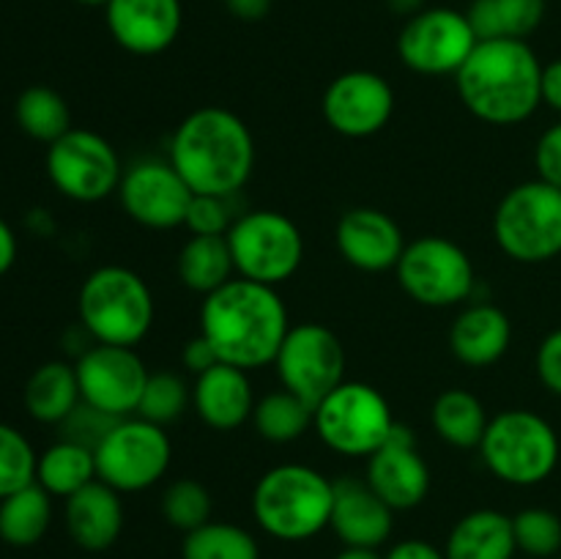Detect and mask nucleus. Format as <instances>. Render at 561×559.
Listing matches in <instances>:
<instances>
[{"label":"nucleus","mask_w":561,"mask_h":559,"mask_svg":"<svg viewBox=\"0 0 561 559\" xmlns=\"http://www.w3.org/2000/svg\"><path fill=\"white\" fill-rule=\"evenodd\" d=\"M334 480L307 464H279L263 471L252 491V515L268 537L301 543L321 535L332 518Z\"/></svg>","instance_id":"nucleus-4"},{"label":"nucleus","mask_w":561,"mask_h":559,"mask_svg":"<svg viewBox=\"0 0 561 559\" xmlns=\"http://www.w3.org/2000/svg\"><path fill=\"white\" fill-rule=\"evenodd\" d=\"M540 93H542V104H548L553 113L561 115V58L542 66Z\"/></svg>","instance_id":"nucleus-45"},{"label":"nucleus","mask_w":561,"mask_h":559,"mask_svg":"<svg viewBox=\"0 0 561 559\" xmlns=\"http://www.w3.org/2000/svg\"><path fill=\"white\" fill-rule=\"evenodd\" d=\"M433 431L438 433L442 442H447L455 449H477L480 447L482 436L488 431V417L485 403L477 398L471 389H444L431 409Z\"/></svg>","instance_id":"nucleus-27"},{"label":"nucleus","mask_w":561,"mask_h":559,"mask_svg":"<svg viewBox=\"0 0 561 559\" xmlns=\"http://www.w3.org/2000/svg\"><path fill=\"white\" fill-rule=\"evenodd\" d=\"M537 179L561 190V121L548 126L535 146Z\"/></svg>","instance_id":"nucleus-41"},{"label":"nucleus","mask_w":561,"mask_h":559,"mask_svg":"<svg viewBox=\"0 0 561 559\" xmlns=\"http://www.w3.org/2000/svg\"><path fill=\"white\" fill-rule=\"evenodd\" d=\"M535 370L542 387L561 398V327L542 338L535 356Z\"/></svg>","instance_id":"nucleus-42"},{"label":"nucleus","mask_w":561,"mask_h":559,"mask_svg":"<svg viewBox=\"0 0 561 559\" xmlns=\"http://www.w3.org/2000/svg\"><path fill=\"white\" fill-rule=\"evenodd\" d=\"M27 414L44 425H60L71 411L80 406V381H77L75 365L64 360H53L38 365L25 384Z\"/></svg>","instance_id":"nucleus-26"},{"label":"nucleus","mask_w":561,"mask_h":559,"mask_svg":"<svg viewBox=\"0 0 561 559\" xmlns=\"http://www.w3.org/2000/svg\"><path fill=\"white\" fill-rule=\"evenodd\" d=\"M214 499L203 482L192 480V477H181L173 480L162 493V515L173 529L179 532H195L203 524L211 521Z\"/></svg>","instance_id":"nucleus-36"},{"label":"nucleus","mask_w":561,"mask_h":559,"mask_svg":"<svg viewBox=\"0 0 561 559\" xmlns=\"http://www.w3.org/2000/svg\"><path fill=\"white\" fill-rule=\"evenodd\" d=\"M312 411H316V406L283 387L257 400L250 422L255 425L257 436L266 438V442L290 444L299 442L307 431H312Z\"/></svg>","instance_id":"nucleus-32"},{"label":"nucleus","mask_w":561,"mask_h":559,"mask_svg":"<svg viewBox=\"0 0 561 559\" xmlns=\"http://www.w3.org/2000/svg\"><path fill=\"white\" fill-rule=\"evenodd\" d=\"M394 274L416 305L436 310L463 305L477 288L474 261L447 236H420L409 241Z\"/></svg>","instance_id":"nucleus-10"},{"label":"nucleus","mask_w":561,"mask_h":559,"mask_svg":"<svg viewBox=\"0 0 561 559\" xmlns=\"http://www.w3.org/2000/svg\"><path fill=\"white\" fill-rule=\"evenodd\" d=\"M181 559H261V546L244 526L208 521L201 529L186 532Z\"/></svg>","instance_id":"nucleus-34"},{"label":"nucleus","mask_w":561,"mask_h":559,"mask_svg":"<svg viewBox=\"0 0 561 559\" xmlns=\"http://www.w3.org/2000/svg\"><path fill=\"white\" fill-rule=\"evenodd\" d=\"M493 239L515 263H548L561 255V190L542 179L504 192L493 212Z\"/></svg>","instance_id":"nucleus-7"},{"label":"nucleus","mask_w":561,"mask_h":559,"mask_svg":"<svg viewBox=\"0 0 561 559\" xmlns=\"http://www.w3.org/2000/svg\"><path fill=\"white\" fill-rule=\"evenodd\" d=\"M230 201L233 197L192 195V203L184 217V228L192 236H228L230 225L239 217V214H233Z\"/></svg>","instance_id":"nucleus-39"},{"label":"nucleus","mask_w":561,"mask_h":559,"mask_svg":"<svg viewBox=\"0 0 561 559\" xmlns=\"http://www.w3.org/2000/svg\"><path fill=\"white\" fill-rule=\"evenodd\" d=\"M329 529L343 546L381 548L392 537L394 510L359 477L334 480V502Z\"/></svg>","instance_id":"nucleus-21"},{"label":"nucleus","mask_w":561,"mask_h":559,"mask_svg":"<svg viewBox=\"0 0 561 559\" xmlns=\"http://www.w3.org/2000/svg\"><path fill=\"white\" fill-rule=\"evenodd\" d=\"M255 403L257 398L252 392L250 373L225 365V362H217L211 370L197 376L192 384V406L211 431L241 427L252 420Z\"/></svg>","instance_id":"nucleus-22"},{"label":"nucleus","mask_w":561,"mask_h":559,"mask_svg":"<svg viewBox=\"0 0 561 559\" xmlns=\"http://www.w3.org/2000/svg\"><path fill=\"white\" fill-rule=\"evenodd\" d=\"M77 312L93 343L135 349L151 332L157 301L151 285L135 269L107 263L85 277L77 296Z\"/></svg>","instance_id":"nucleus-5"},{"label":"nucleus","mask_w":561,"mask_h":559,"mask_svg":"<svg viewBox=\"0 0 561 559\" xmlns=\"http://www.w3.org/2000/svg\"><path fill=\"white\" fill-rule=\"evenodd\" d=\"M427 0H387L389 11H394L398 16H405V20H411L414 14H420V11L427 9Z\"/></svg>","instance_id":"nucleus-48"},{"label":"nucleus","mask_w":561,"mask_h":559,"mask_svg":"<svg viewBox=\"0 0 561 559\" xmlns=\"http://www.w3.org/2000/svg\"><path fill=\"white\" fill-rule=\"evenodd\" d=\"M383 559H447V554H444V548L433 546L431 540L411 537V540L394 543Z\"/></svg>","instance_id":"nucleus-44"},{"label":"nucleus","mask_w":561,"mask_h":559,"mask_svg":"<svg viewBox=\"0 0 561 559\" xmlns=\"http://www.w3.org/2000/svg\"><path fill=\"white\" fill-rule=\"evenodd\" d=\"M118 203L126 217L148 230L184 228L186 208L195 192L186 186L170 159H137L124 168L118 184Z\"/></svg>","instance_id":"nucleus-16"},{"label":"nucleus","mask_w":561,"mask_h":559,"mask_svg":"<svg viewBox=\"0 0 561 559\" xmlns=\"http://www.w3.org/2000/svg\"><path fill=\"white\" fill-rule=\"evenodd\" d=\"M225 9L241 22H261L272 11V0H225Z\"/></svg>","instance_id":"nucleus-46"},{"label":"nucleus","mask_w":561,"mask_h":559,"mask_svg":"<svg viewBox=\"0 0 561 559\" xmlns=\"http://www.w3.org/2000/svg\"><path fill=\"white\" fill-rule=\"evenodd\" d=\"M542 60L526 38L477 42L455 75L460 102L474 118L491 126L529 121L542 104Z\"/></svg>","instance_id":"nucleus-3"},{"label":"nucleus","mask_w":561,"mask_h":559,"mask_svg":"<svg viewBox=\"0 0 561 559\" xmlns=\"http://www.w3.org/2000/svg\"><path fill=\"white\" fill-rule=\"evenodd\" d=\"M16 250H20V247H16L14 230H11V225L0 217V277L14 266Z\"/></svg>","instance_id":"nucleus-47"},{"label":"nucleus","mask_w":561,"mask_h":559,"mask_svg":"<svg viewBox=\"0 0 561 559\" xmlns=\"http://www.w3.org/2000/svg\"><path fill=\"white\" fill-rule=\"evenodd\" d=\"M47 175L69 201L99 203L118 192L124 164L107 137L71 126L47 148Z\"/></svg>","instance_id":"nucleus-12"},{"label":"nucleus","mask_w":561,"mask_h":559,"mask_svg":"<svg viewBox=\"0 0 561 559\" xmlns=\"http://www.w3.org/2000/svg\"><path fill=\"white\" fill-rule=\"evenodd\" d=\"M334 244L348 266L367 274H381L398 266L409 241L403 239V230L387 212L356 206L340 217L334 228Z\"/></svg>","instance_id":"nucleus-19"},{"label":"nucleus","mask_w":561,"mask_h":559,"mask_svg":"<svg viewBox=\"0 0 561 559\" xmlns=\"http://www.w3.org/2000/svg\"><path fill=\"white\" fill-rule=\"evenodd\" d=\"M365 480L389 507L414 510L431 493V466L416 447L414 431L405 425H394L387 442L367 458Z\"/></svg>","instance_id":"nucleus-18"},{"label":"nucleus","mask_w":561,"mask_h":559,"mask_svg":"<svg viewBox=\"0 0 561 559\" xmlns=\"http://www.w3.org/2000/svg\"><path fill=\"white\" fill-rule=\"evenodd\" d=\"M321 113L337 135L365 140L387 129L394 115V88L378 71H343L327 85Z\"/></svg>","instance_id":"nucleus-17"},{"label":"nucleus","mask_w":561,"mask_h":559,"mask_svg":"<svg viewBox=\"0 0 561 559\" xmlns=\"http://www.w3.org/2000/svg\"><path fill=\"white\" fill-rule=\"evenodd\" d=\"M398 420L387 395L365 381L334 387L312 411V431L332 453L343 458H370L389 438Z\"/></svg>","instance_id":"nucleus-8"},{"label":"nucleus","mask_w":561,"mask_h":559,"mask_svg":"<svg viewBox=\"0 0 561 559\" xmlns=\"http://www.w3.org/2000/svg\"><path fill=\"white\" fill-rule=\"evenodd\" d=\"M513 343V323L502 307L491 301H474L463 307L449 327V351L460 365L471 370L496 365Z\"/></svg>","instance_id":"nucleus-23"},{"label":"nucleus","mask_w":561,"mask_h":559,"mask_svg":"<svg viewBox=\"0 0 561 559\" xmlns=\"http://www.w3.org/2000/svg\"><path fill=\"white\" fill-rule=\"evenodd\" d=\"M477 42L469 16L455 9H425L405 20L398 36V55L405 69L425 77L458 75Z\"/></svg>","instance_id":"nucleus-14"},{"label":"nucleus","mask_w":561,"mask_h":559,"mask_svg":"<svg viewBox=\"0 0 561 559\" xmlns=\"http://www.w3.org/2000/svg\"><path fill=\"white\" fill-rule=\"evenodd\" d=\"M53 524V497L38 482L0 499V540L14 548H31Z\"/></svg>","instance_id":"nucleus-30"},{"label":"nucleus","mask_w":561,"mask_h":559,"mask_svg":"<svg viewBox=\"0 0 561 559\" xmlns=\"http://www.w3.org/2000/svg\"><path fill=\"white\" fill-rule=\"evenodd\" d=\"M334 559H383L378 548H359V546H343V551Z\"/></svg>","instance_id":"nucleus-49"},{"label":"nucleus","mask_w":561,"mask_h":559,"mask_svg":"<svg viewBox=\"0 0 561 559\" xmlns=\"http://www.w3.org/2000/svg\"><path fill=\"white\" fill-rule=\"evenodd\" d=\"M288 329V307L277 288L233 277L203 296L201 334L225 365L247 373L274 365Z\"/></svg>","instance_id":"nucleus-1"},{"label":"nucleus","mask_w":561,"mask_h":559,"mask_svg":"<svg viewBox=\"0 0 561 559\" xmlns=\"http://www.w3.org/2000/svg\"><path fill=\"white\" fill-rule=\"evenodd\" d=\"M480 458L499 482L531 488L557 471L561 444L551 422L531 409H504L491 417Z\"/></svg>","instance_id":"nucleus-6"},{"label":"nucleus","mask_w":561,"mask_h":559,"mask_svg":"<svg viewBox=\"0 0 561 559\" xmlns=\"http://www.w3.org/2000/svg\"><path fill=\"white\" fill-rule=\"evenodd\" d=\"M548 0H474L466 11L480 42L529 38L546 20Z\"/></svg>","instance_id":"nucleus-28"},{"label":"nucleus","mask_w":561,"mask_h":559,"mask_svg":"<svg viewBox=\"0 0 561 559\" xmlns=\"http://www.w3.org/2000/svg\"><path fill=\"white\" fill-rule=\"evenodd\" d=\"M515 551L513 515L493 507L471 510L455 521L444 546L447 559H513Z\"/></svg>","instance_id":"nucleus-25"},{"label":"nucleus","mask_w":561,"mask_h":559,"mask_svg":"<svg viewBox=\"0 0 561 559\" xmlns=\"http://www.w3.org/2000/svg\"><path fill=\"white\" fill-rule=\"evenodd\" d=\"M115 422H118L115 417L104 414V411L93 409L85 400H80V406L60 422V438H69V442L82 444V447L96 449L99 442L107 436Z\"/></svg>","instance_id":"nucleus-40"},{"label":"nucleus","mask_w":561,"mask_h":559,"mask_svg":"<svg viewBox=\"0 0 561 559\" xmlns=\"http://www.w3.org/2000/svg\"><path fill=\"white\" fill-rule=\"evenodd\" d=\"M515 546L526 557L551 559L561 551V518L553 510L526 507L513 515Z\"/></svg>","instance_id":"nucleus-37"},{"label":"nucleus","mask_w":561,"mask_h":559,"mask_svg":"<svg viewBox=\"0 0 561 559\" xmlns=\"http://www.w3.org/2000/svg\"><path fill=\"white\" fill-rule=\"evenodd\" d=\"M168 159L195 195L236 197L255 170V137L233 110L206 104L175 126Z\"/></svg>","instance_id":"nucleus-2"},{"label":"nucleus","mask_w":561,"mask_h":559,"mask_svg":"<svg viewBox=\"0 0 561 559\" xmlns=\"http://www.w3.org/2000/svg\"><path fill=\"white\" fill-rule=\"evenodd\" d=\"M179 280L184 288L208 296L236 274L233 255L225 236H190L179 252Z\"/></svg>","instance_id":"nucleus-29"},{"label":"nucleus","mask_w":561,"mask_h":559,"mask_svg":"<svg viewBox=\"0 0 561 559\" xmlns=\"http://www.w3.org/2000/svg\"><path fill=\"white\" fill-rule=\"evenodd\" d=\"M14 115L20 129L38 142L53 146L71 129V113L66 99L47 85H31L16 96Z\"/></svg>","instance_id":"nucleus-33"},{"label":"nucleus","mask_w":561,"mask_h":559,"mask_svg":"<svg viewBox=\"0 0 561 559\" xmlns=\"http://www.w3.org/2000/svg\"><path fill=\"white\" fill-rule=\"evenodd\" d=\"M557 559H561V557H557Z\"/></svg>","instance_id":"nucleus-51"},{"label":"nucleus","mask_w":561,"mask_h":559,"mask_svg":"<svg viewBox=\"0 0 561 559\" xmlns=\"http://www.w3.org/2000/svg\"><path fill=\"white\" fill-rule=\"evenodd\" d=\"M192 406V387L179 376V373L159 370L151 373L142 389L140 406H137V417L157 425H170V422L181 420L186 409Z\"/></svg>","instance_id":"nucleus-35"},{"label":"nucleus","mask_w":561,"mask_h":559,"mask_svg":"<svg viewBox=\"0 0 561 559\" xmlns=\"http://www.w3.org/2000/svg\"><path fill=\"white\" fill-rule=\"evenodd\" d=\"M274 370L285 389L316 406L345 381V349L323 323H296L279 345Z\"/></svg>","instance_id":"nucleus-13"},{"label":"nucleus","mask_w":561,"mask_h":559,"mask_svg":"<svg viewBox=\"0 0 561 559\" xmlns=\"http://www.w3.org/2000/svg\"><path fill=\"white\" fill-rule=\"evenodd\" d=\"M80 395L88 406L124 420L137 414L142 389L151 370L135 349L126 345L93 343L75 362Z\"/></svg>","instance_id":"nucleus-15"},{"label":"nucleus","mask_w":561,"mask_h":559,"mask_svg":"<svg viewBox=\"0 0 561 559\" xmlns=\"http://www.w3.org/2000/svg\"><path fill=\"white\" fill-rule=\"evenodd\" d=\"M96 477V455L93 449L82 447V444L69 442V438H58L49 444L36 460V482L49 493V497L69 499L71 493L82 491L91 486Z\"/></svg>","instance_id":"nucleus-31"},{"label":"nucleus","mask_w":561,"mask_h":559,"mask_svg":"<svg viewBox=\"0 0 561 559\" xmlns=\"http://www.w3.org/2000/svg\"><path fill=\"white\" fill-rule=\"evenodd\" d=\"M181 362H184L186 373H192V376L197 378V376H203L206 370H211L219 360H217V351L211 349V343H208V340L197 332L195 338L186 340L184 351H181Z\"/></svg>","instance_id":"nucleus-43"},{"label":"nucleus","mask_w":561,"mask_h":559,"mask_svg":"<svg viewBox=\"0 0 561 559\" xmlns=\"http://www.w3.org/2000/svg\"><path fill=\"white\" fill-rule=\"evenodd\" d=\"M225 239L236 274L268 288L288 283L305 263V236L299 225L274 208L239 214Z\"/></svg>","instance_id":"nucleus-9"},{"label":"nucleus","mask_w":561,"mask_h":559,"mask_svg":"<svg viewBox=\"0 0 561 559\" xmlns=\"http://www.w3.org/2000/svg\"><path fill=\"white\" fill-rule=\"evenodd\" d=\"M64 518L69 537L82 551H107L124 532V499L107 482L93 480L66 499Z\"/></svg>","instance_id":"nucleus-24"},{"label":"nucleus","mask_w":561,"mask_h":559,"mask_svg":"<svg viewBox=\"0 0 561 559\" xmlns=\"http://www.w3.org/2000/svg\"><path fill=\"white\" fill-rule=\"evenodd\" d=\"M93 455L99 480L118 493H140L168 475L173 442L162 425L131 414L110 427Z\"/></svg>","instance_id":"nucleus-11"},{"label":"nucleus","mask_w":561,"mask_h":559,"mask_svg":"<svg viewBox=\"0 0 561 559\" xmlns=\"http://www.w3.org/2000/svg\"><path fill=\"white\" fill-rule=\"evenodd\" d=\"M80 5H107L110 0H77Z\"/></svg>","instance_id":"nucleus-50"},{"label":"nucleus","mask_w":561,"mask_h":559,"mask_svg":"<svg viewBox=\"0 0 561 559\" xmlns=\"http://www.w3.org/2000/svg\"><path fill=\"white\" fill-rule=\"evenodd\" d=\"M36 449L25 433L0 422V499L36 482Z\"/></svg>","instance_id":"nucleus-38"},{"label":"nucleus","mask_w":561,"mask_h":559,"mask_svg":"<svg viewBox=\"0 0 561 559\" xmlns=\"http://www.w3.org/2000/svg\"><path fill=\"white\" fill-rule=\"evenodd\" d=\"M110 36L131 55H159L175 44L184 22L181 0H110L104 5Z\"/></svg>","instance_id":"nucleus-20"}]
</instances>
